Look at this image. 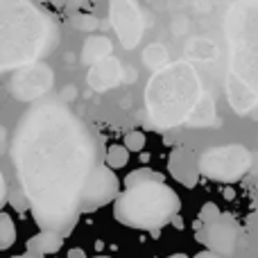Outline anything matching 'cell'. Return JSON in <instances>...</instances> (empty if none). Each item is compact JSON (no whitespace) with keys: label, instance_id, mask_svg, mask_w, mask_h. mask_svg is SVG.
I'll use <instances>...</instances> for the list:
<instances>
[{"label":"cell","instance_id":"obj_18","mask_svg":"<svg viewBox=\"0 0 258 258\" xmlns=\"http://www.w3.org/2000/svg\"><path fill=\"white\" fill-rule=\"evenodd\" d=\"M73 25L77 27V30H95V27H98V18L95 16H80V14H77V16H73Z\"/></svg>","mask_w":258,"mask_h":258},{"label":"cell","instance_id":"obj_20","mask_svg":"<svg viewBox=\"0 0 258 258\" xmlns=\"http://www.w3.org/2000/svg\"><path fill=\"white\" fill-rule=\"evenodd\" d=\"M82 3H84V0H68L66 9H68V12H75V9H80V7H82Z\"/></svg>","mask_w":258,"mask_h":258},{"label":"cell","instance_id":"obj_11","mask_svg":"<svg viewBox=\"0 0 258 258\" xmlns=\"http://www.w3.org/2000/svg\"><path fill=\"white\" fill-rule=\"evenodd\" d=\"M120 80V63L111 57H104L100 61L91 63V71H89V84L93 86L95 91H104V89H111V86L118 84Z\"/></svg>","mask_w":258,"mask_h":258},{"label":"cell","instance_id":"obj_13","mask_svg":"<svg viewBox=\"0 0 258 258\" xmlns=\"http://www.w3.org/2000/svg\"><path fill=\"white\" fill-rule=\"evenodd\" d=\"M109 52H111V41L104 39V36H91L84 41L82 59H84V63H95L100 59L109 57Z\"/></svg>","mask_w":258,"mask_h":258},{"label":"cell","instance_id":"obj_16","mask_svg":"<svg viewBox=\"0 0 258 258\" xmlns=\"http://www.w3.org/2000/svg\"><path fill=\"white\" fill-rule=\"evenodd\" d=\"M125 147L129 152H141L145 147V134L143 132H129L125 136Z\"/></svg>","mask_w":258,"mask_h":258},{"label":"cell","instance_id":"obj_3","mask_svg":"<svg viewBox=\"0 0 258 258\" xmlns=\"http://www.w3.org/2000/svg\"><path fill=\"white\" fill-rule=\"evenodd\" d=\"M125 192H118L113 215L120 224L138 231H159L181 211L179 195L159 172L141 168L125 179Z\"/></svg>","mask_w":258,"mask_h":258},{"label":"cell","instance_id":"obj_7","mask_svg":"<svg viewBox=\"0 0 258 258\" xmlns=\"http://www.w3.org/2000/svg\"><path fill=\"white\" fill-rule=\"evenodd\" d=\"M118 190H120V181L116 177V170L109 168L107 163H98L86 181L84 195H82V211H95L109 204L118 197Z\"/></svg>","mask_w":258,"mask_h":258},{"label":"cell","instance_id":"obj_12","mask_svg":"<svg viewBox=\"0 0 258 258\" xmlns=\"http://www.w3.org/2000/svg\"><path fill=\"white\" fill-rule=\"evenodd\" d=\"M63 245V236L57 231H48V229H41L39 236L30 238L27 242V251L34 256H45V254H52V251H59Z\"/></svg>","mask_w":258,"mask_h":258},{"label":"cell","instance_id":"obj_10","mask_svg":"<svg viewBox=\"0 0 258 258\" xmlns=\"http://www.w3.org/2000/svg\"><path fill=\"white\" fill-rule=\"evenodd\" d=\"M168 170H170V174L186 188H195L197 181H200V174H202L195 154L183 150V147H179V150H174L172 154H170Z\"/></svg>","mask_w":258,"mask_h":258},{"label":"cell","instance_id":"obj_19","mask_svg":"<svg viewBox=\"0 0 258 258\" xmlns=\"http://www.w3.org/2000/svg\"><path fill=\"white\" fill-rule=\"evenodd\" d=\"M5 197H7V188H5V177L0 172V206L5 204Z\"/></svg>","mask_w":258,"mask_h":258},{"label":"cell","instance_id":"obj_5","mask_svg":"<svg viewBox=\"0 0 258 258\" xmlns=\"http://www.w3.org/2000/svg\"><path fill=\"white\" fill-rule=\"evenodd\" d=\"M200 170L220 181H233L249 170V154L245 147H213L200 161Z\"/></svg>","mask_w":258,"mask_h":258},{"label":"cell","instance_id":"obj_1","mask_svg":"<svg viewBox=\"0 0 258 258\" xmlns=\"http://www.w3.org/2000/svg\"><path fill=\"white\" fill-rule=\"evenodd\" d=\"M12 156L36 224L71 233L86 181L100 163L93 132L63 104L43 102L21 120Z\"/></svg>","mask_w":258,"mask_h":258},{"label":"cell","instance_id":"obj_8","mask_svg":"<svg viewBox=\"0 0 258 258\" xmlns=\"http://www.w3.org/2000/svg\"><path fill=\"white\" fill-rule=\"evenodd\" d=\"M111 23L122 48H136L143 34V18L136 0H111Z\"/></svg>","mask_w":258,"mask_h":258},{"label":"cell","instance_id":"obj_17","mask_svg":"<svg viewBox=\"0 0 258 258\" xmlns=\"http://www.w3.org/2000/svg\"><path fill=\"white\" fill-rule=\"evenodd\" d=\"M220 215H222V213H220L218 206L209 202V204H204V206H202V211H200V222L202 224H211V222H215Z\"/></svg>","mask_w":258,"mask_h":258},{"label":"cell","instance_id":"obj_4","mask_svg":"<svg viewBox=\"0 0 258 258\" xmlns=\"http://www.w3.org/2000/svg\"><path fill=\"white\" fill-rule=\"evenodd\" d=\"M192 73L186 66H170L156 73L147 86V109L156 125H174L192 102Z\"/></svg>","mask_w":258,"mask_h":258},{"label":"cell","instance_id":"obj_9","mask_svg":"<svg viewBox=\"0 0 258 258\" xmlns=\"http://www.w3.org/2000/svg\"><path fill=\"white\" fill-rule=\"evenodd\" d=\"M54 82V73L45 63H34L27 71H23L18 77L12 80V93L18 100H34L48 93V89Z\"/></svg>","mask_w":258,"mask_h":258},{"label":"cell","instance_id":"obj_21","mask_svg":"<svg viewBox=\"0 0 258 258\" xmlns=\"http://www.w3.org/2000/svg\"><path fill=\"white\" fill-rule=\"evenodd\" d=\"M170 224H172V227H174V229H183V220H181V215H179V213H177V215H174V218H172V220H170Z\"/></svg>","mask_w":258,"mask_h":258},{"label":"cell","instance_id":"obj_2","mask_svg":"<svg viewBox=\"0 0 258 258\" xmlns=\"http://www.w3.org/2000/svg\"><path fill=\"white\" fill-rule=\"evenodd\" d=\"M57 21L30 0H0V71L30 66L54 50Z\"/></svg>","mask_w":258,"mask_h":258},{"label":"cell","instance_id":"obj_15","mask_svg":"<svg viewBox=\"0 0 258 258\" xmlns=\"http://www.w3.org/2000/svg\"><path fill=\"white\" fill-rule=\"evenodd\" d=\"M127 161H129V150L125 145H111L107 150V156H104V163H107L109 168H113V170L125 168Z\"/></svg>","mask_w":258,"mask_h":258},{"label":"cell","instance_id":"obj_22","mask_svg":"<svg viewBox=\"0 0 258 258\" xmlns=\"http://www.w3.org/2000/svg\"><path fill=\"white\" fill-rule=\"evenodd\" d=\"M3 138H5V127L0 125V141H3Z\"/></svg>","mask_w":258,"mask_h":258},{"label":"cell","instance_id":"obj_14","mask_svg":"<svg viewBox=\"0 0 258 258\" xmlns=\"http://www.w3.org/2000/svg\"><path fill=\"white\" fill-rule=\"evenodd\" d=\"M16 242V224L12 215L0 213V251H7Z\"/></svg>","mask_w":258,"mask_h":258},{"label":"cell","instance_id":"obj_6","mask_svg":"<svg viewBox=\"0 0 258 258\" xmlns=\"http://www.w3.org/2000/svg\"><path fill=\"white\" fill-rule=\"evenodd\" d=\"M197 240L202 245L211 247L213 254H233L236 242L240 238V224L236 222V218L231 215H220L215 222L202 224L200 220L195 222Z\"/></svg>","mask_w":258,"mask_h":258}]
</instances>
